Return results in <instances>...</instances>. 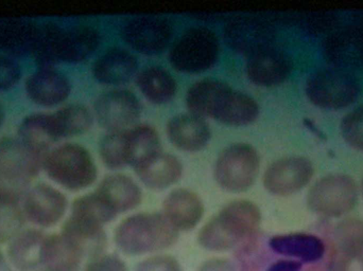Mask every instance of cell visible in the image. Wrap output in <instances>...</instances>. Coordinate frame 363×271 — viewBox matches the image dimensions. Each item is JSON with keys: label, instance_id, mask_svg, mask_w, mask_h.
<instances>
[{"label": "cell", "instance_id": "48", "mask_svg": "<svg viewBox=\"0 0 363 271\" xmlns=\"http://www.w3.org/2000/svg\"><path fill=\"white\" fill-rule=\"evenodd\" d=\"M4 120V108H2L1 104H0V127H1L2 122Z\"/></svg>", "mask_w": 363, "mask_h": 271}, {"label": "cell", "instance_id": "35", "mask_svg": "<svg viewBox=\"0 0 363 271\" xmlns=\"http://www.w3.org/2000/svg\"><path fill=\"white\" fill-rule=\"evenodd\" d=\"M226 83L205 79L194 83L186 93V105L190 114L202 119L209 118L216 98Z\"/></svg>", "mask_w": 363, "mask_h": 271}, {"label": "cell", "instance_id": "5", "mask_svg": "<svg viewBox=\"0 0 363 271\" xmlns=\"http://www.w3.org/2000/svg\"><path fill=\"white\" fill-rule=\"evenodd\" d=\"M219 38L208 28L188 29L174 42L169 51L172 67L182 74H202L217 64Z\"/></svg>", "mask_w": 363, "mask_h": 271}, {"label": "cell", "instance_id": "36", "mask_svg": "<svg viewBox=\"0 0 363 271\" xmlns=\"http://www.w3.org/2000/svg\"><path fill=\"white\" fill-rule=\"evenodd\" d=\"M70 217L104 227L116 219L117 213L95 192L77 198L72 202Z\"/></svg>", "mask_w": 363, "mask_h": 271}, {"label": "cell", "instance_id": "1", "mask_svg": "<svg viewBox=\"0 0 363 271\" xmlns=\"http://www.w3.org/2000/svg\"><path fill=\"white\" fill-rule=\"evenodd\" d=\"M260 223L262 211L255 202L233 200L201 228L199 245L211 253L232 250L254 238Z\"/></svg>", "mask_w": 363, "mask_h": 271}, {"label": "cell", "instance_id": "10", "mask_svg": "<svg viewBox=\"0 0 363 271\" xmlns=\"http://www.w3.org/2000/svg\"><path fill=\"white\" fill-rule=\"evenodd\" d=\"M315 174L311 160L289 156L273 162L264 175V189L275 196H290L309 185Z\"/></svg>", "mask_w": 363, "mask_h": 271}, {"label": "cell", "instance_id": "9", "mask_svg": "<svg viewBox=\"0 0 363 271\" xmlns=\"http://www.w3.org/2000/svg\"><path fill=\"white\" fill-rule=\"evenodd\" d=\"M140 116L142 104L138 97L127 89L106 91L96 100V119L108 132L132 129Z\"/></svg>", "mask_w": 363, "mask_h": 271}, {"label": "cell", "instance_id": "17", "mask_svg": "<svg viewBox=\"0 0 363 271\" xmlns=\"http://www.w3.org/2000/svg\"><path fill=\"white\" fill-rule=\"evenodd\" d=\"M205 207L198 194L187 189L170 192L163 202V214L179 232L194 229L204 217Z\"/></svg>", "mask_w": 363, "mask_h": 271}, {"label": "cell", "instance_id": "43", "mask_svg": "<svg viewBox=\"0 0 363 271\" xmlns=\"http://www.w3.org/2000/svg\"><path fill=\"white\" fill-rule=\"evenodd\" d=\"M21 69L10 57H0V91L13 88L21 80Z\"/></svg>", "mask_w": 363, "mask_h": 271}, {"label": "cell", "instance_id": "44", "mask_svg": "<svg viewBox=\"0 0 363 271\" xmlns=\"http://www.w3.org/2000/svg\"><path fill=\"white\" fill-rule=\"evenodd\" d=\"M84 271H129V268L121 258L104 253L87 262Z\"/></svg>", "mask_w": 363, "mask_h": 271}, {"label": "cell", "instance_id": "42", "mask_svg": "<svg viewBox=\"0 0 363 271\" xmlns=\"http://www.w3.org/2000/svg\"><path fill=\"white\" fill-rule=\"evenodd\" d=\"M134 271H183V268L172 255H153L140 262Z\"/></svg>", "mask_w": 363, "mask_h": 271}, {"label": "cell", "instance_id": "39", "mask_svg": "<svg viewBox=\"0 0 363 271\" xmlns=\"http://www.w3.org/2000/svg\"><path fill=\"white\" fill-rule=\"evenodd\" d=\"M31 179L0 172V206H19L30 188Z\"/></svg>", "mask_w": 363, "mask_h": 271}, {"label": "cell", "instance_id": "41", "mask_svg": "<svg viewBox=\"0 0 363 271\" xmlns=\"http://www.w3.org/2000/svg\"><path fill=\"white\" fill-rule=\"evenodd\" d=\"M340 129L341 135L350 146L363 151V105L343 117Z\"/></svg>", "mask_w": 363, "mask_h": 271}, {"label": "cell", "instance_id": "11", "mask_svg": "<svg viewBox=\"0 0 363 271\" xmlns=\"http://www.w3.org/2000/svg\"><path fill=\"white\" fill-rule=\"evenodd\" d=\"M224 40L235 52L254 54L267 47L272 46L274 31L259 17L243 15L230 19L223 29Z\"/></svg>", "mask_w": 363, "mask_h": 271}, {"label": "cell", "instance_id": "13", "mask_svg": "<svg viewBox=\"0 0 363 271\" xmlns=\"http://www.w3.org/2000/svg\"><path fill=\"white\" fill-rule=\"evenodd\" d=\"M294 69L291 59L285 51L269 46L247 57V78L260 87H273L283 84Z\"/></svg>", "mask_w": 363, "mask_h": 271}, {"label": "cell", "instance_id": "28", "mask_svg": "<svg viewBox=\"0 0 363 271\" xmlns=\"http://www.w3.org/2000/svg\"><path fill=\"white\" fill-rule=\"evenodd\" d=\"M101 44V34L91 25H76L65 29L62 63L76 64L91 57Z\"/></svg>", "mask_w": 363, "mask_h": 271}, {"label": "cell", "instance_id": "30", "mask_svg": "<svg viewBox=\"0 0 363 271\" xmlns=\"http://www.w3.org/2000/svg\"><path fill=\"white\" fill-rule=\"evenodd\" d=\"M65 29L53 23L38 27L31 54L40 69H50L62 63Z\"/></svg>", "mask_w": 363, "mask_h": 271}, {"label": "cell", "instance_id": "50", "mask_svg": "<svg viewBox=\"0 0 363 271\" xmlns=\"http://www.w3.org/2000/svg\"><path fill=\"white\" fill-rule=\"evenodd\" d=\"M40 271H45L44 270H40Z\"/></svg>", "mask_w": 363, "mask_h": 271}, {"label": "cell", "instance_id": "21", "mask_svg": "<svg viewBox=\"0 0 363 271\" xmlns=\"http://www.w3.org/2000/svg\"><path fill=\"white\" fill-rule=\"evenodd\" d=\"M325 52L335 67L347 70L363 66V21L330 35Z\"/></svg>", "mask_w": 363, "mask_h": 271}, {"label": "cell", "instance_id": "31", "mask_svg": "<svg viewBox=\"0 0 363 271\" xmlns=\"http://www.w3.org/2000/svg\"><path fill=\"white\" fill-rule=\"evenodd\" d=\"M18 139L40 155H45L60 140L52 117L48 114H34L23 119L18 129Z\"/></svg>", "mask_w": 363, "mask_h": 271}, {"label": "cell", "instance_id": "8", "mask_svg": "<svg viewBox=\"0 0 363 271\" xmlns=\"http://www.w3.org/2000/svg\"><path fill=\"white\" fill-rule=\"evenodd\" d=\"M174 38V27L160 16H140L125 23L121 30L123 42L136 52L159 55L167 50Z\"/></svg>", "mask_w": 363, "mask_h": 271}, {"label": "cell", "instance_id": "4", "mask_svg": "<svg viewBox=\"0 0 363 271\" xmlns=\"http://www.w3.org/2000/svg\"><path fill=\"white\" fill-rule=\"evenodd\" d=\"M305 93L317 108L338 110L349 108L359 99L362 85L350 70L322 68L307 79Z\"/></svg>", "mask_w": 363, "mask_h": 271}, {"label": "cell", "instance_id": "45", "mask_svg": "<svg viewBox=\"0 0 363 271\" xmlns=\"http://www.w3.org/2000/svg\"><path fill=\"white\" fill-rule=\"evenodd\" d=\"M335 271H363V255L341 257L334 255Z\"/></svg>", "mask_w": 363, "mask_h": 271}, {"label": "cell", "instance_id": "16", "mask_svg": "<svg viewBox=\"0 0 363 271\" xmlns=\"http://www.w3.org/2000/svg\"><path fill=\"white\" fill-rule=\"evenodd\" d=\"M61 236L83 261H91L106 253L108 238L101 226L70 217L62 228Z\"/></svg>", "mask_w": 363, "mask_h": 271}, {"label": "cell", "instance_id": "37", "mask_svg": "<svg viewBox=\"0 0 363 271\" xmlns=\"http://www.w3.org/2000/svg\"><path fill=\"white\" fill-rule=\"evenodd\" d=\"M125 132H108L100 142V156L108 168L118 170L128 166Z\"/></svg>", "mask_w": 363, "mask_h": 271}, {"label": "cell", "instance_id": "12", "mask_svg": "<svg viewBox=\"0 0 363 271\" xmlns=\"http://www.w3.org/2000/svg\"><path fill=\"white\" fill-rule=\"evenodd\" d=\"M23 204L26 219L40 228L57 225L63 219L68 207L65 195L45 183L31 188Z\"/></svg>", "mask_w": 363, "mask_h": 271}, {"label": "cell", "instance_id": "23", "mask_svg": "<svg viewBox=\"0 0 363 271\" xmlns=\"http://www.w3.org/2000/svg\"><path fill=\"white\" fill-rule=\"evenodd\" d=\"M47 236L40 230H23L9 245L11 266L18 271H35L42 267Z\"/></svg>", "mask_w": 363, "mask_h": 271}, {"label": "cell", "instance_id": "7", "mask_svg": "<svg viewBox=\"0 0 363 271\" xmlns=\"http://www.w3.org/2000/svg\"><path fill=\"white\" fill-rule=\"evenodd\" d=\"M260 158L255 147L247 143H234L224 149L215 164L218 185L230 193L249 191L259 173Z\"/></svg>", "mask_w": 363, "mask_h": 271}, {"label": "cell", "instance_id": "2", "mask_svg": "<svg viewBox=\"0 0 363 271\" xmlns=\"http://www.w3.org/2000/svg\"><path fill=\"white\" fill-rule=\"evenodd\" d=\"M180 232L163 213H138L123 219L114 233L121 253L131 257L150 255L174 246Z\"/></svg>", "mask_w": 363, "mask_h": 271}, {"label": "cell", "instance_id": "20", "mask_svg": "<svg viewBox=\"0 0 363 271\" xmlns=\"http://www.w3.org/2000/svg\"><path fill=\"white\" fill-rule=\"evenodd\" d=\"M45 156L33 151L18 138L0 139V172L32 179L40 173Z\"/></svg>", "mask_w": 363, "mask_h": 271}, {"label": "cell", "instance_id": "15", "mask_svg": "<svg viewBox=\"0 0 363 271\" xmlns=\"http://www.w3.org/2000/svg\"><path fill=\"white\" fill-rule=\"evenodd\" d=\"M259 116V105L251 96L235 91L230 85L218 96L209 118L228 127H247Z\"/></svg>", "mask_w": 363, "mask_h": 271}, {"label": "cell", "instance_id": "49", "mask_svg": "<svg viewBox=\"0 0 363 271\" xmlns=\"http://www.w3.org/2000/svg\"><path fill=\"white\" fill-rule=\"evenodd\" d=\"M362 196H363V181H362Z\"/></svg>", "mask_w": 363, "mask_h": 271}, {"label": "cell", "instance_id": "33", "mask_svg": "<svg viewBox=\"0 0 363 271\" xmlns=\"http://www.w3.org/2000/svg\"><path fill=\"white\" fill-rule=\"evenodd\" d=\"M82 258L66 242L61 234L47 236L43 270L45 271H80Z\"/></svg>", "mask_w": 363, "mask_h": 271}, {"label": "cell", "instance_id": "29", "mask_svg": "<svg viewBox=\"0 0 363 271\" xmlns=\"http://www.w3.org/2000/svg\"><path fill=\"white\" fill-rule=\"evenodd\" d=\"M128 166L136 168L163 153L161 138L150 125H135L125 132Z\"/></svg>", "mask_w": 363, "mask_h": 271}, {"label": "cell", "instance_id": "40", "mask_svg": "<svg viewBox=\"0 0 363 271\" xmlns=\"http://www.w3.org/2000/svg\"><path fill=\"white\" fill-rule=\"evenodd\" d=\"M26 219L19 206H0V244H10L23 231Z\"/></svg>", "mask_w": 363, "mask_h": 271}, {"label": "cell", "instance_id": "25", "mask_svg": "<svg viewBox=\"0 0 363 271\" xmlns=\"http://www.w3.org/2000/svg\"><path fill=\"white\" fill-rule=\"evenodd\" d=\"M143 183L153 191H163L180 180L183 166L176 156L161 153L134 168Z\"/></svg>", "mask_w": 363, "mask_h": 271}, {"label": "cell", "instance_id": "24", "mask_svg": "<svg viewBox=\"0 0 363 271\" xmlns=\"http://www.w3.org/2000/svg\"><path fill=\"white\" fill-rule=\"evenodd\" d=\"M96 192L117 215L138 208L143 200L142 190L127 175L114 174L106 177Z\"/></svg>", "mask_w": 363, "mask_h": 271}, {"label": "cell", "instance_id": "26", "mask_svg": "<svg viewBox=\"0 0 363 271\" xmlns=\"http://www.w3.org/2000/svg\"><path fill=\"white\" fill-rule=\"evenodd\" d=\"M38 25L18 17L0 18V51L13 57L32 53Z\"/></svg>", "mask_w": 363, "mask_h": 271}, {"label": "cell", "instance_id": "27", "mask_svg": "<svg viewBox=\"0 0 363 271\" xmlns=\"http://www.w3.org/2000/svg\"><path fill=\"white\" fill-rule=\"evenodd\" d=\"M136 84L143 96L155 105L169 103L178 91L176 79L160 66H151L138 72Z\"/></svg>", "mask_w": 363, "mask_h": 271}, {"label": "cell", "instance_id": "32", "mask_svg": "<svg viewBox=\"0 0 363 271\" xmlns=\"http://www.w3.org/2000/svg\"><path fill=\"white\" fill-rule=\"evenodd\" d=\"M330 247L334 255H363V219L347 217L339 221L333 229Z\"/></svg>", "mask_w": 363, "mask_h": 271}, {"label": "cell", "instance_id": "14", "mask_svg": "<svg viewBox=\"0 0 363 271\" xmlns=\"http://www.w3.org/2000/svg\"><path fill=\"white\" fill-rule=\"evenodd\" d=\"M272 253L306 264L322 263L330 253V246L323 238L305 232L277 234L268 241Z\"/></svg>", "mask_w": 363, "mask_h": 271}, {"label": "cell", "instance_id": "34", "mask_svg": "<svg viewBox=\"0 0 363 271\" xmlns=\"http://www.w3.org/2000/svg\"><path fill=\"white\" fill-rule=\"evenodd\" d=\"M60 140L83 135L93 127L94 115L86 106L72 104L51 114Z\"/></svg>", "mask_w": 363, "mask_h": 271}, {"label": "cell", "instance_id": "47", "mask_svg": "<svg viewBox=\"0 0 363 271\" xmlns=\"http://www.w3.org/2000/svg\"><path fill=\"white\" fill-rule=\"evenodd\" d=\"M0 271H13L11 264L8 263L1 251H0Z\"/></svg>", "mask_w": 363, "mask_h": 271}, {"label": "cell", "instance_id": "6", "mask_svg": "<svg viewBox=\"0 0 363 271\" xmlns=\"http://www.w3.org/2000/svg\"><path fill=\"white\" fill-rule=\"evenodd\" d=\"M358 202V185L347 174H330L315 181L307 194L311 212L324 219H339L354 210Z\"/></svg>", "mask_w": 363, "mask_h": 271}, {"label": "cell", "instance_id": "3", "mask_svg": "<svg viewBox=\"0 0 363 271\" xmlns=\"http://www.w3.org/2000/svg\"><path fill=\"white\" fill-rule=\"evenodd\" d=\"M43 168L51 180L69 191H81L93 185L98 171L89 151L79 144H63L48 151Z\"/></svg>", "mask_w": 363, "mask_h": 271}, {"label": "cell", "instance_id": "22", "mask_svg": "<svg viewBox=\"0 0 363 271\" xmlns=\"http://www.w3.org/2000/svg\"><path fill=\"white\" fill-rule=\"evenodd\" d=\"M167 136L170 142L181 151L194 153L208 145L211 132L204 119L192 114H183L170 119Z\"/></svg>", "mask_w": 363, "mask_h": 271}, {"label": "cell", "instance_id": "18", "mask_svg": "<svg viewBox=\"0 0 363 271\" xmlns=\"http://www.w3.org/2000/svg\"><path fill=\"white\" fill-rule=\"evenodd\" d=\"M138 59L123 48H111L102 53L93 65V76L100 84L118 86L138 76Z\"/></svg>", "mask_w": 363, "mask_h": 271}, {"label": "cell", "instance_id": "19", "mask_svg": "<svg viewBox=\"0 0 363 271\" xmlns=\"http://www.w3.org/2000/svg\"><path fill=\"white\" fill-rule=\"evenodd\" d=\"M70 91L68 79L53 68L38 70L26 82L28 97L43 108L59 105L69 97Z\"/></svg>", "mask_w": 363, "mask_h": 271}, {"label": "cell", "instance_id": "46", "mask_svg": "<svg viewBox=\"0 0 363 271\" xmlns=\"http://www.w3.org/2000/svg\"><path fill=\"white\" fill-rule=\"evenodd\" d=\"M198 271H239L234 263L224 258H211L201 264Z\"/></svg>", "mask_w": 363, "mask_h": 271}, {"label": "cell", "instance_id": "38", "mask_svg": "<svg viewBox=\"0 0 363 271\" xmlns=\"http://www.w3.org/2000/svg\"><path fill=\"white\" fill-rule=\"evenodd\" d=\"M245 264V271H335L334 260L326 263L306 264L289 258L279 257L270 263H264L259 260L256 263L249 260Z\"/></svg>", "mask_w": 363, "mask_h": 271}]
</instances>
